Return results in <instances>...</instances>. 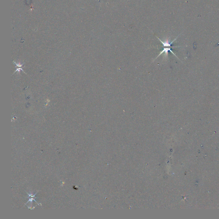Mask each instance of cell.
Returning <instances> with one entry per match:
<instances>
[{"label":"cell","instance_id":"cell-1","mask_svg":"<svg viewBox=\"0 0 219 219\" xmlns=\"http://www.w3.org/2000/svg\"><path fill=\"white\" fill-rule=\"evenodd\" d=\"M169 51H170V52L172 53V54L175 56L176 57L178 58V57H177V56L175 54V53H174L172 51V49H171V48H170V47H169V48H167V47H166V48H164V49H163L162 50V51H161V52H160V53L159 54V55L158 56V57H157L156 58H155V59L157 58L158 57H159V56L161 55V54H163V53H164V54H165V55H167V54H168V52H169Z\"/></svg>","mask_w":219,"mask_h":219}]
</instances>
